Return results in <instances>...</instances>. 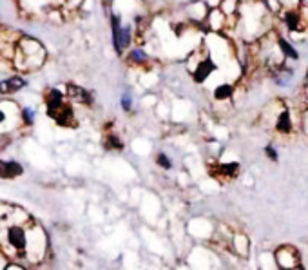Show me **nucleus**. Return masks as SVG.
I'll use <instances>...</instances> for the list:
<instances>
[{"instance_id": "21", "label": "nucleus", "mask_w": 308, "mask_h": 270, "mask_svg": "<svg viewBox=\"0 0 308 270\" xmlns=\"http://www.w3.org/2000/svg\"><path fill=\"white\" fill-rule=\"evenodd\" d=\"M265 153H267V156L272 159V161H277V159H279V158H277V153H276L274 147H270V145L265 147Z\"/></svg>"}, {"instance_id": "2", "label": "nucleus", "mask_w": 308, "mask_h": 270, "mask_svg": "<svg viewBox=\"0 0 308 270\" xmlns=\"http://www.w3.org/2000/svg\"><path fill=\"white\" fill-rule=\"evenodd\" d=\"M28 238L29 232L28 229L22 225V222L11 223L6 229V243L7 247L18 254H26L28 250Z\"/></svg>"}, {"instance_id": "22", "label": "nucleus", "mask_w": 308, "mask_h": 270, "mask_svg": "<svg viewBox=\"0 0 308 270\" xmlns=\"http://www.w3.org/2000/svg\"><path fill=\"white\" fill-rule=\"evenodd\" d=\"M113 2H114V0H102V4L105 7H111V6H113Z\"/></svg>"}, {"instance_id": "10", "label": "nucleus", "mask_w": 308, "mask_h": 270, "mask_svg": "<svg viewBox=\"0 0 308 270\" xmlns=\"http://www.w3.org/2000/svg\"><path fill=\"white\" fill-rule=\"evenodd\" d=\"M26 87V80L22 77H9L0 82V95H13L16 91Z\"/></svg>"}, {"instance_id": "18", "label": "nucleus", "mask_w": 308, "mask_h": 270, "mask_svg": "<svg viewBox=\"0 0 308 270\" xmlns=\"http://www.w3.org/2000/svg\"><path fill=\"white\" fill-rule=\"evenodd\" d=\"M34 111L31 109V107H24L20 111V120H22V124L24 125H33L34 124Z\"/></svg>"}, {"instance_id": "1", "label": "nucleus", "mask_w": 308, "mask_h": 270, "mask_svg": "<svg viewBox=\"0 0 308 270\" xmlns=\"http://www.w3.org/2000/svg\"><path fill=\"white\" fill-rule=\"evenodd\" d=\"M44 58H46V51L40 42L22 35L13 55L15 65L24 71H34L42 65Z\"/></svg>"}, {"instance_id": "8", "label": "nucleus", "mask_w": 308, "mask_h": 270, "mask_svg": "<svg viewBox=\"0 0 308 270\" xmlns=\"http://www.w3.org/2000/svg\"><path fill=\"white\" fill-rule=\"evenodd\" d=\"M305 16H303V13L299 11V9H288V11H285L283 13V22H285V26H287L288 31H299V29L303 28V24H305Z\"/></svg>"}, {"instance_id": "17", "label": "nucleus", "mask_w": 308, "mask_h": 270, "mask_svg": "<svg viewBox=\"0 0 308 270\" xmlns=\"http://www.w3.org/2000/svg\"><path fill=\"white\" fill-rule=\"evenodd\" d=\"M129 60L134 64H144L147 62V53H145L144 49H132L129 53Z\"/></svg>"}, {"instance_id": "16", "label": "nucleus", "mask_w": 308, "mask_h": 270, "mask_svg": "<svg viewBox=\"0 0 308 270\" xmlns=\"http://www.w3.org/2000/svg\"><path fill=\"white\" fill-rule=\"evenodd\" d=\"M105 147H107L109 151H122L123 142L118 138L116 134H107V138H105Z\"/></svg>"}, {"instance_id": "13", "label": "nucleus", "mask_w": 308, "mask_h": 270, "mask_svg": "<svg viewBox=\"0 0 308 270\" xmlns=\"http://www.w3.org/2000/svg\"><path fill=\"white\" fill-rule=\"evenodd\" d=\"M234 95V87L230 83H221L218 85L216 89H214V98L218 100V102H225V100H230Z\"/></svg>"}, {"instance_id": "11", "label": "nucleus", "mask_w": 308, "mask_h": 270, "mask_svg": "<svg viewBox=\"0 0 308 270\" xmlns=\"http://www.w3.org/2000/svg\"><path fill=\"white\" fill-rule=\"evenodd\" d=\"M67 95H69V98H73V100L78 102V104H89L91 102L89 91L82 89V87H76V85H69Z\"/></svg>"}, {"instance_id": "4", "label": "nucleus", "mask_w": 308, "mask_h": 270, "mask_svg": "<svg viewBox=\"0 0 308 270\" xmlns=\"http://www.w3.org/2000/svg\"><path fill=\"white\" fill-rule=\"evenodd\" d=\"M20 36V31H11L7 28H0V53L4 56H13Z\"/></svg>"}, {"instance_id": "5", "label": "nucleus", "mask_w": 308, "mask_h": 270, "mask_svg": "<svg viewBox=\"0 0 308 270\" xmlns=\"http://www.w3.org/2000/svg\"><path fill=\"white\" fill-rule=\"evenodd\" d=\"M216 69H218V65H216V62H214L212 58H201L198 62V65H196V69L192 71V75H194L196 82L203 83Z\"/></svg>"}, {"instance_id": "19", "label": "nucleus", "mask_w": 308, "mask_h": 270, "mask_svg": "<svg viewBox=\"0 0 308 270\" xmlns=\"http://www.w3.org/2000/svg\"><path fill=\"white\" fill-rule=\"evenodd\" d=\"M156 163H158V167H162V169H165V171H169V169H172V161H171V158L167 156V154H163V153H160L156 156Z\"/></svg>"}, {"instance_id": "15", "label": "nucleus", "mask_w": 308, "mask_h": 270, "mask_svg": "<svg viewBox=\"0 0 308 270\" xmlns=\"http://www.w3.org/2000/svg\"><path fill=\"white\" fill-rule=\"evenodd\" d=\"M238 171H240V165H238L236 161L221 163V165H219V173L223 174V176H227V178H234V176L238 174Z\"/></svg>"}, {"instance_id": "7", "label": "nucleus", "mask_w": 308, "mask_h": 270, "mask_svg": "<svg viewBox=\"0 0 308 270\" xmlns=\"http://www.w3.org/2000/svg\"><path fill=\"white\" fill-rule=\"evenodd\" d=\"M276 259H277L279 267H285V269L299 267V265H297V252H295L292 247H281V249H277Z\"/></svg>"}, {"instance_id": "14", "label": "nucleus", "mask_w": 308, "mask_h": 270, "mask_svg": "<svg viewBox=\"0 0 308 270\" xmlns=\"http://www.w3.org/2000/svg\"><path fill=\"white\" fill-rule=\"evenodd\" d=\"M46 104H48V109L58 107L60 104H64V95L58 89H49L46 95Z\"/></svg>"}, {"instance_id": "20", "label": "nucleus", "mask_w": 308, "mask_h": 270, "mask_svg": "<svg viewBox=\"0 0 308 270\" xmlns=\"http://www.w3.org/2000/svg\"><path fill=\"white\" fill-rule=\"evenodd\" d=\"M122 109L125 112H129L132 109V96H130L129 93H125L122 96Z\"/></svg>"}, {"instance_id": "3", "label": "nucleus", "mask_w": 308, "mask_h": 270, "mask_svg": "<svg viewBox=\"0 0 308 270\" xmlns=\"http://www.w3.org/2000/svg\"><path fill=\"white\" fill-rule=\"evenodd\" d=\"M48 116L55 120V124L62 125V127H71L75 125V114H73V107L69 104H60L58 107H53V109H48Z\"/></svg>"}, {"instance_id": "9", "label": "nucleus", "mask_w": 308, "mask_h": 270, "mask_svg": "<svg viewBox=\"0 0 308 270\" xmlns=\"http://www.w3.org/2000/svg\"><path fill=\"white\" fill-rule=\"evenodd\" d=\"M276 131L279 132V134H290V132L294 131V120H292V114H290V111H281L279 114H277V118H276Z\"/></svg>"}, {"instance_id": "6", "label": "nucleus", "mask_w": 308, "mask_h": 270, "mask_svg": "<svg viewBox=\"0 0 308 270\" xmlns=\"http://www.w3.org/2000/svg\"><path fill=\"white\" fill-rule=\"evenodd\" d=\"M24 174V167L18 161H6V159H0V178L2 180H15L16 176Z\"/></svg>"}, {"instance_id": "12", "label": "nucleus", "mask_w": 308, "mask_h": 270, "mask_svg": "<svg viewBox=\"0 0 308 270\" xmlns=\"http://www.w3.org/2000/svg\"><path fill=\"white\" fill-rule=\"evenodd\" d=\"M277 48H279L281 55L285 56V58H290V60H297L299 58V53L294 49V46L290 44V42H287L285 38H279L277 40Z\"/></svg>"}]
</instances>
